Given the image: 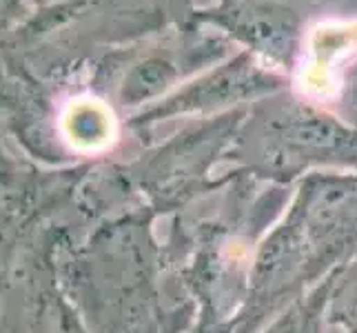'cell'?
I'll use <instances>...</instances> for the list:
<instances>
[{
	"label": "cell",
	"instance_id": "cell-1",
	"mask_svg": "<svg viewBox=\"0 0 357 333\" xmlns=\"http://www.w3.org/2000/svg\"><path fill=\"white\" fill-rule=\"evenodd\" d=\"M275 333H298V331H295L293 327H287L284 331H275Z\"/></svg>",
	"mask_w": 357,
	"mask_h": 333
}]
</instances>
